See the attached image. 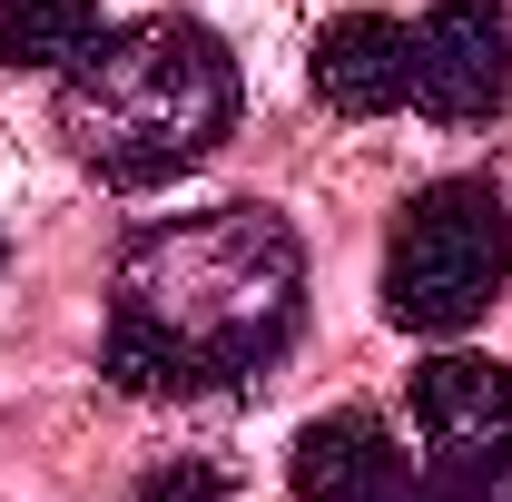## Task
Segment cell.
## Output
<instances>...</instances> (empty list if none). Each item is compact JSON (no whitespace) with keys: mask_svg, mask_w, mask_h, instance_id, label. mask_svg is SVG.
<instances>
[{"mask_svg":"<svg viewBox=\"0 0 512 502\" xmlns=\"http://www.w3.org/2000/svg\"><path fill=\"white\" fill-rule=\"evenodd\" d=\"M306 315V247L276 207H197L138 227L109 286L99 375L119 394H217L286 355Z\"/></svg>","mask_w":512,"mask_h":502,"instance_id":"cell-1","label":"cell"},{"mask_svg":"<svg viewBox=\"0 0 512 502\" xmlns=\"http://www.w3.org/2000/svg\"><path fill=\"white\" fill-rule=\"evenodd\" d=\"M60 128L109 188H158L237 128V60L207 20H128L60 69Z\"/></svg>","mask_w":512,"mask_h":502,"instance_id":"cell-2","label":"cell"},{"mask_svg":"<svg viewBox=\"0 0 512 502\" xmlns=\"http://www.w3.org/2000/svg\"><path fill=\"white\" fill-rule=\"evenodd\" d=\"M512 276V197L493 178H434L384 237V315L404 335H463Z\"/></svg>","mask_w":512,"mask_h":502,"instance_id":"cell-3","label":"cell"},{"mask_svg":"<svg viewBox=\"0 0 512 502\" xmlns=\"http://www.w3.org/2000/svg\"><path fill=\"white\" fill-rule=\"evenodd\" d=\"M414 453L394 502H503L512 483V365L493 355H434L404 384Z\"/></svg>","mask_w":512,"mask_h":502,"instance_id":"cell-4","label":"cell"},{"mask_svg":"<svg viewBox=\"0 0 512 502\" xmlns=\"http://www.w3.org/2000/svg\"><path fill=\"white\" fill-rule=\"evenodd\" d=\"M414 109L444 128H483L512 109V10L503 0H434L414 20Z\"/></svg>","mask_w":512,"mask_h":502,"instance_id":"cell-5","label":"cell"},{"mask_svg":"<svg viewBox=\"0 0 512 502\" xmlns=\"http://www.w3.org/2000/svg\"><path fill=\"white\" fill-rule=\"evenodd\" d=\"M286 483H296V502H394L404 493V443H394L384 414L335 404V414H316V424L296 434Z\"/></svg>","mask_w":512,"mask_h":502,"instance_id":"cell-6","label":"cell"},{"mask_svg":"<svg viewBox=\"0 0 512 502\" xmlns=\"http://www.w3.org/2000/svg\"><path fill=\"white\" fill-rule=\"evenodd\" d=\"M316 99L345 119H384L414 109V30L384 10H345L316 30Z\"/></svg>","mask_w":512,"mask_h":502,"instance_id":"cell-7","label":"cell"},{"mask_svg":"<svg viewBox=\"0 0 512 502\" xmlns=\"http://www.w3.org/2000/svg\"><path fill=\"white\" fill-rule=\"evenodd\" d=\"M99 40V0H0V69H69Z\"/></svg>","mask_w":512,"mask_h":502,"instance_id":"cell-8","label":"cell"},{"mask_svg":"<svg viewBox=\"0 0 512 502\" xmlns=\"http://www.w3.org/2000/svg\"><path fill=\"white\" fill-rule=\"evenodd\" d=\"M138 502H237V493H227V473H207V463H158V473L138 483Z\"/></svg>","mask_w":512,"mask_h":502,"instance_id":"cell-9","label":"cell"}]
</instances>
